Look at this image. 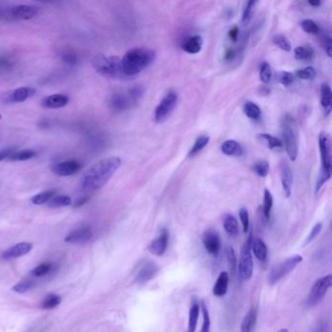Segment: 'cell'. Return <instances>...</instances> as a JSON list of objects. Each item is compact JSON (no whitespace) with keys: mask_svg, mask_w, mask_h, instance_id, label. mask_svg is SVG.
<instances>
[{"mask_svg":"<svg viewBox=\"0 0 332 332\" xmlns=\"http://www.w3.org/2000/svg\"><path fill=\"white\" fill-rule=\"evenodd\" d=\"M280 176L286 197H290L293 185V174L288 162L285 159L280 162Z\"/></svg>","mask_w":332,"mask_h":332,"instance_id":"cell-12","label":"cell"},{"mask_svg":"<svg viewBox=\"0 0 332 332\" xmlns=\"http://www.w3.org/2000/svg\"><path fill=\"white\" fill-rule=\"evenodd\" d=\"M301 27L306 33H309V34L316 35V34H319L320 31H321L318 23L311 19H306V20L302 21L301 22Z\"/></svg>","mask_w":332,"mask_h":332,"instance_id":"cell-39","label":"cell"},{"mask_svg":"<svg viewBox=\"0 0 332 332\" xmlns=\"http://www.w3.org/2000/svg\"><path fill=\"white\" fill-rule=\"evenodd\" d=\"M251 242H252V235L250 234L247 240L244 242L243 245L242 246L239 263H238L239 277L243 282L250 280V278L252 277V273H253Z\"/></svg>","mask_w":332,"mask_h":332,"instance_id":"cell-7","label":"cell"},{"mask_svg":"<svg viewBox=\"0 0 332 332\" xmlns=\"http://www.w3.org/2000/svg\"><path fill=\"white\" fill-rule=\"evenodd\" d=\"M93 237V232L89 226H81L70 231L65 238V241L69 243L81 244L89 242Z\"/></svg>","mask_w":332,"mask_h":332,"instance_id":"cell-15","label":"cell"},{"mask_svg":"<svg viewBox=\"0 0 332 332\" xmlns=\"http://www.w3.org/2000/svg\"><path fill=\"white\" fill-rule=\"evenodd\" d=\"M332 287V275H328L319 279L313 285L310 290V293L306 299V306L311 308L321 303Z\"/></svg>","mask_w":332,"mask_h":332,"instance_id":"cell-8","label":"cell"},{"mask_svg":"<svg viewBox=\"0 0 332 332\" xmlns=\"http://www.w3.org/2000/svg\"><path fill=\"white\" fill-rule=\"evenodd\" d=\"M56 194H57V190H54V189L41 192L31 198V203L37 206L47 204L54 196H56Z\"/></svg>","mask_w":332,"mask_h":332,"instance_id":"cell-31","label":"cell"},{"mask_svg":"<svg viewBox=\"0 0 332 332\" xmlns=\"http://www.w3.org/2000/svg\"><path fill=\"white\" fill-rule=\"evenodd\" d=\"M202 314H203V326L201 332H211V318L208 308L205 306V304H202Z\"/></svg>","mask_w":332,"mask_h":332,"instance_id":"cell-48","label":"cell"},{"mask_svg":"<svg viewBox=\"0 0 332 332\" xmlns=\"http://www.w3.org/2000/svg\"><path fill=\"white\" fill-rule=\"evenodd\" d=\"M203 243L209 254L217 257L221 249V240L220 234L215 230H208L203 236Z\"/></svg>","mask_w":332,"mask_h":332,"instance_id":"cell-11","label":"cell"},{"mask_svg":"<svg viewBox=\"0 0 332 332\" xmlns=\"http://www.w3.org/2000/svg\"><path fill=\"white\" fill-rule=\"evenodd\" d=\"M273 43L279 47L281 50L289 52L291 51V43L288 40V38L283 34H276L273 37Z\"/></svg>","mask_w":332,"mask_h":332,"instance_id":"cell-38","label":"cell"},{"mask_svg":"<svg viewBox=\"0 0 332 332\" xmlns=\"http://www.w3.org/2000/svg\"><path fill=\"white\" fill-rule=\"evenodd\" d=\"M243 112L246 115V117H248L249 119H258L261 115V111L260 108L251 102H246L243 105Z\"/></svg>","mask_w":332,"mask_h":332,"instance_id":"cell-37","label":"cell"},{"mask_svg":"<svg viewBox=\"0 0 332 332\" xmlns=\"http://www.w3.org/2000/svg\"><path fill=\"white\" fill-rule=\"evenodd\" d=\"M236 57V51L234 48H228L223 56V59L225 62H232L234 58Z\"/></svg>","mask_w":332,"mask_h":332,"instance_id":"cell-56","label":"cell"},{"mask_svg":"<svg viewBox=\"0 0 332 332\" xmlns=\"http://www.w3.org/2000/svg\"><path fill=\"white\" fill-rule=\"evenodd\" d=\"M82 169V164L76 160H67L55 163L52 172L59 177H69L77 174Z\"/></svg>","mask_w":332,"mask_h":332,"instance_id":"cell-10","label":"cell"},{"mask_svg":"<svg viewBox=\"0 0 332 332\" xmlns=\"http://www.w3.org/2000/svg\"><path fill=\"white\" fill-rule=\"evenodd\" d=\"M251 252L261 262H265L268 256V248L266 243L259 238H252Z\"/></svg>","mask_w":332,"mask_h":332,"instance_id":"cell-22","label":"cell"},{"mask_svg":"<svg viewBox=\"0 0 332 332\" xmlns=\"http://www.w3.org/2000/svg\"><path fill=\"white\" fill-rule=\"evenodd\" d=\"M89 200H90V196H89V195L82 197L81 199H79V200L76 201V203L74 204V208H80V207L84 206L86 203H88Z\"/></svg>","mask_w":332,"mask_h":332,"instance_id":"cell-58","label":"cell"},{"mask_svg":"<svg viewBox=\"0 0 332 332\" xmlns=\"http://www.w3.org/2000/svg\"><path fill=\"white\" fill-rule=\"evenodd\" d=\"M296 76L302 80H312L316 76V70L312 66H307L297 70Z\"/></svg>","mask_w":332,"mask_h":332,"instance_id":"cell-45","label":"cell"},{"mask_svg":"<svg viewBox=\"0 0 332 332\" xmlns=\"http://www.w3.org/2000/svg\"><path fill=\"white\" fill-rule=\"evenodd\" d=\"M71 205V199L70 197L66 195H58L54 196L48 203L47 207L52 208V209H58V208H63V207H67Z\"/></svg>","mask_w":332,"mask_h":332,"instance_id":"cell-32","label":"cell"},{"mask_svg":"<svg viewBox=\"0 0 332 332\" xmlns=\"http://www.w3.org/2000/svg\"><path fill=\"white\" fill-rule=\"evenodd\" d=\"M0 119H1V114H0Z\"/></svg>","mask_w":332,"mask_h":332,"instance_id":"cell-61","label":"cell"},{"mask_svg":"<svg viewBox=\"0 0 332 332\" xmlns=\"http://www.w3.org/2000/svg\"><path fill=\"white\" fill-rule=\"evenodd\" d=\"M259 77L261 82L267 84L270 82L272 78V68L271 66L267 62H263L260 66L259 69Z\"/></svg>","mask_w":332,"mask_h":332,"instance_id":"cell-40","label":"cell"},{"mask_svg":"<svg viewBox=\"0 0 332 332\" xmlns=\"http://www.w3.org/2000/svg\"><path fill=\"white\" fill-rule=\"evenodd\" d=\"M253 172L260 177H266L270 171V166L267 161H259L253 165Z\"/></svg>","mask_w":332,"mask_h":332,"instance_id":"cell-41","label":"cell"},{"mask_svg":"<svg viewBox=\"0 0 332 332\" xmlns=\"http://www.w3.org/2000/svg\"><path fill=\"white\" fill-rule=\"evenodd\" d=\"M274 205V199L271 192L268 189L264 190V199H263V216L266 221H268L271 217V212Z\"/></svg>","mask_w":332,"mask_h":332,"instance_id":"cell-34","label":"cell"},{"mask_svg":"<svg viewBox=\"0 0 332 332\" xmlns=\"http://www.w3.org/2000/svg\"><path fill=\"white\" fill-rule=\"evenodd\" d=\"M143 94H144V89L141 86H134L128 91V95L132 103L133 104V106L142 98Z\"/></svg>","mask_w":332,"mask_h":332,"instance_id":"cell-44","label":"cell"},{"mask_svg":"<svg viewBox=\"0 0 332 332\" xmlns=\"http://www.w3.org/2000/svg\"><path fill=\"white\" fill-rule=\"evenodd\" d=\"M156 53L150 49L133 48L129 50L121 59L125 75L132 79L149 66L155 60Z\"/></svg>","mask_w":332,"mask_h":332,"instance_id":"cell-2","label":"cell"},{"mask_svg":"<svg viewBox=\"0 0 332 332\" xmlns=\"http://www.w3.org/2000/svg\"><path fill=\"white\" fill-rule=\"evenodd\" d=\"M31 249H32V243H26V242L19 243L9 247L5 251H3V253L1 254V258L3 260H11V259L19 258V257H22L27 254Z\"/></svg>","mask_w":332,"mask_h":332,"instance_id":"cell-16","label":"cell"},{"mask_svg":"<svg viewBox=\"0 0 332 332\" xmlns=\"http://www.w3.org/2000/svg\"><path fill=\"white\" fill-rule=\"evenodd\" d=\"M226 255H227L228 261L230 262L231 266L234 267L236 265V263H237V259H236V254H235L234 248L232 246H227V248H226Z\"/></svg>","mask_w":332,"mask_h":332,"instance_id":"cell-54","label":"cell"},{"mask_svg":"<svg viewBox=\"0 0 332 332\" xmlns=\"http://www.w3.org/2000/svg\"><path fill=\"white\" fill-rule=\"evenodd\" d=\"M322 228H323V224H322L321 222L317 223V224L313 227V229L311 230V232H310V234L308 235V237L306 238V241H305L304 244L307 245L308 243H312V242L319 236V234H320L321 231H322Z\"/></svg>","mask_w":332,"mask_h":332,"instance_id":"cell-51","label":"cell"},{"mask_svg":"<svg viewBox=\"0 0 332 332\" xmlns=\"http://www.w3.org/2000/svg\"><path fill=\"white\" fill-rule=\"evenodd\" d=\"M256 320H257V311L253 307L244 316V318H243V320L241 324L240 332H253V330L255 328V324H256Z\"/></svg>","mask_w":332,"mask_h":332,"instance_id":"cell-25","label":"cell"},{"mask_svg":"<svg viewBox=\"0 0 332 332\" xmlns=\"http://www.w3.org/2000/svg\"><path fill=\"white\" fill-rule=\"evenodd\" d=\"M322 43H323L324 49L326 50L328 56H329V57H332V36L329 35V34H324V35L322 36Z\"/></svg>","mask_w":332,"mask_h":332,"instance_id":"cell-52","label":"cell"},{"mask_svg":"<svg viewBox=\"0 0 332 332\" xmlns=\"http://www.w3.org/2000/svg\"><path fill=\"white\" fill-rule=\"evenodd\" d=\"M92 66L95 70L104 77L115 80H129L122 67V61L117 56L98 54L92 58Z\"/></svg>","mask_w":332,"mask_h":332,"instance_id":"cell-3","label":"cell"},{"mask_svg":"<svg viewBox=\"0 0 332 332\" xmlns=\"http://www.w3.org/2000/svg\"><path fill=\"white\" fill-rule=\"evenodd\" d=\"M169 232L163 229L161 233L148 244V250L155 256H163L169 244Z\"/></svg>","mask_w":332,"mask_h":332,"instance_id":"cell-14","label":"cell"},{"mask_svg":"<svg viewBox=\"0 0 332 332\" xmlns=\"http://www.w3.org/2000/svg\"><path fill=\"white\" fill-rule=\"evenodd\" d=\"M53 267L51 263H42L38 266H36L32 271H31V275L37 278L40 277H44L46 275H48L51 271H52Z\"/></svg>","mask_w":332,"mask_h":332,"instance_id":"cell-42","label":"cell"},{"mask_svg":"<svg viewBox=\"0 0 332 332\" xmlns=\"http://www.w3.org/2000/svg\"><path fill=\"white\" fill-rule=\"evenodd\" d=\"M34 94H35L34 89L29 87H22L10 93L7 101L10 103H23L30 97H32Z\"/></svg>","mask_w":332,"mask_h":332,"instance_id":"cell-21","label":"cell"},{"mask_svg":"<svg viewBox=\"0 0 332 332\" xmlns=\"http://www.w3.org/2000/svg\"><path fill=\"white\" fill-rule=\"evenodd\" d=\"M14 65V62L7 57H0V70L10 69Z\"/></svg>","mask_w":332,"mask_h":332,"instance_id":"cell-53","label":"cell"},{"mask_svg":"<svg viewBox=\"0 0 332 332\" xmlns=\"http://www.w3.org/2000/svg\"><path fill=\"white\" fill-rule=\"evenodd\" d=\"M314 56L315 51L310 45H301L294 49V57L298 61H310Z\"/></svg>","mask_w":332,"mask_h":332,"instance_id":"cell-28","label":"cell"},{"mask_svg":"<svg viewBox=\"0 0 332 332\" xmlns=\"http://www.w3.org/2000/svg\"><path fill=\"white\" fill-rule=\"evenodd\" d=\"M15 151V148H4L0 150V162L4 159H7L13 152Z\"/></svg>","mask_w":332,"mask_h":332,"instance_id":"cell-57","label":"cell"},{"mask_svg":"<svg viewBox=\"0 0 332 332\" xmlns=\"http://www.w3.org/2000/svg\"><path fill=\"white\" fill-rule=\"evenodd\" d=\"M69 102V99L66 95L56 94L52 96H48L44 98L41 102V106L45 109H51V110H57L62 109L66 107Z\"/></svg>","mask_w":332,"mask_h":332,"instance_id":"cell-18","label":"cell"},{"mask_svg":"<svg viewBox=\"0 0 332 332\" xmlns=\"http://www.w3.org/2000/svg\"><path fill=\"white\" fill-rule=\"evenodd\" d=\"M282 133L287 153L291 161H295L298 155V127L292 115L287 114L283 117Z\"/></svg>","mask_w":332,"mask_h":332,"instance_id":"cell-5","label":"cell"},{"mask_svg":"<svg viewBox=\"0 0 332 332\" xmlns=\"http://www.w3.org/2000/svg\"><path fill=\"white\" fill-rule=\"evenodd\" d=\"M61 60L64 64L69 66H74L78 64V58L77 56L72 53V52H65L61 55Z\"/></svg>","mask_w":332,"mask_h":332,"instance_id":"cell-47","label":"cell"},{"mask_svg":"<svg viewBox=\"0 0 332 332\" xmlns=\"http://www.w3.org/2000/svg\"><path fill=\"white\" fill-rule=\"evenodd\" d=\"M229 280H230V277H229V274L226 271H223L220 274L217 282L215 283L214 288H213V292H214L215 296L222 297L226 294V292L228 290Z\"/></svg>","mask_w":332,"mask_h":332,"instance_id":"cell-23","label":"cell"},{"mask_svg":"<svg viewBox=\"0 0 332 332\" xmlns=\"http://www.w3.org/2000/svg\"><path fill=\"white\" fill-rule=\"evenodd\" d=\"M37 155V152L33 149H23V150H15L8 158L7 160L11 162H17V161H27L32 158H34Z\"/></svg>","mask_w":332,"mask_h":332,"instance_id":"cell-29","label":"cell"},{"mask_svg":"<svg viewBox=\"0 0 332 332\" xmlns=\"http://www.w3.org/2000/svg\"><path fill=\"white\" fill-rule=\"evenodd\" d=\"M108 104H109L110 109L115 112L127 111L133 106V104L132 103L128 95V92L127 93H123V92L113 93L110 97Z\"/></svg>","mask_w":332,"mask_h":332,"instance_id":"cell-13","label":"cell"},{"mask_svg":"<svg viewBox=\"0 0 332 332\" xmlns=\"http://www.w3.org/2000/svg\"><path fill=\"white\" fill-rule=\"evenodd\" d=\"M239 216H240V220H241L242 225H243V230L244 233H246L249 229V215H248L247 209L242 208L240 210Z\"/></svg>","mask_w":332,"mask_h":332,"instance_id":"cell-50","label":"cell"},{"mask_svg":"<svg viewBox=\"0 0 332 332\" xmlns=\"http://www.w3.org/2000/svg\"><path fill=\"white\" fill-rule=\"evenodd\" d=\"M308 4L311 5V6H313V7H319V6H321L322 2L319 1V0H318V1H309Z\"/></svg>","mask_w":332,"mask_h":332,"instance_id":"cell-59","label":"cell"},{"mask_svg":"<svg viewBox=\"0 0 332 332\" xmlns=\"http://www.w3.org/2000/svg\"><path fill=\"white\" fill-rule=\"evenodd\" d=\"M33 287V284L30 282V281H22L18 284H16L14 287H13V290L15 292H18V293H24L26 291H28L31 288Z\"/></svg>","mask_w":332,"mask_h":332,"instance_id":"cell-49","label":"cell"},{"mask_svg":"<svg viewBox=\"0 0 332 332\" xmlns=\"http://www.w3.org/2000/svg\"><path fill=\"white\" fill-rule=\"evenodd\" d=\"M319 146L321 153L322 169L321 175L316 184V194L320 192L322 187L330 180L332 177V145L330 134L326 132H322L319 136Z\"/></svg>","mask_w":332,"mask_h":332,"instance_id":"cell-4","label":"cell"},{"mask_svg":"<svg viewBox=\"0 0 332 332\" xmlns=\"http://www.w3.org/2000/svg\"><path fill=\"white\" fill-rule=\"evenodd\" d=\"M228 37L233 42H237L239 37V27L237 25H234L233 27L230 28V30L228 31Z\"/></svg>","mask_w":332,"mask_h":332,"instance_id":"cell-55","label":"cell"},{"mask_svg":"<svg viewBox=\"0 0 332 332\" xmlns=\"http://www.w3.org/2000/svg\"><path fill=\"white\" fill-rule=\"evenodd\" d=\"M288 332V329H282V330H280L279 332Z\"/></svg>","mask_w":332,"mask_h":332,"instance_id":"cell-60","label":"cell"},{"mask_svg":"<svg viewBox=\"0 0 332 332\" xmlns=\"http://www.w3.org/2000/svg\"><path fill=\"white\" fill-rule=\"evenodd\" d=\"M258 138L262 142H264L267 145V147L270 148V149L281 148L283 146V142L279 138H277V137H275L271 134H268V133H260V134H258Z\"/></svg>","mask_w":332,"mask_h":332,"instance_id":"cell-36","label":"cell"},{"mask_svg":"<svg viewBox=\"0 0 332 332\" xmlns=\"http://www.w3.org/2000/svg\"><path fill=\"white\" fill-rule=\"evenodd\" d=\"M158 271H159V267L155 263L147 262L138 271L137 275L135 276L134 283L138 285H144L148 283L150 280H152L156 276Z\"/></svg>","mask_w":332,"mask_h":332,"instance_id":"cell-17","label":"cell"},{"mask_svg":"<svg viewBox=\"0 0 332 332\" xmlns=\"http://www.w3.org/2000/svg\"><path fill=\"white\" fill-rule=\"evenodd\" d=\"M256 4V1H247L244 5L243 11V16H242V22L243 24L247 23L251 18L252 10Z\"/></svg>","mask_w":332,"mask_h":332,"instance_id":"cell-46","label":"cell"},{"mask_svg":"<svg viewBox=\"0 0 332 332\" xmlns=\"http://www.w3.org/2000/svg\"><path fill=\"white\" fill-rule=\"evenodd\" d=\"M178 102V95L176 91H169L157 106L154 112V121L156 123L165 122L175 111Z\"/></svg>","mask_w":332,"mask_h":332,"instance_id":"cell-9","label":"cell"},{"mask_svg":"<svg viewBox=\"0 0 332 332\" xmlns=\"http://www.w3.org/2000/svg\"><path fill=\"white\" fill-rule=\"evenodd\" d=\"M223 227L225 232L233 238H236L239 235V223L237 219L233 215H226L223 219Z\"/></svg>","mask_w":332,"mask_h":332,"instance_id":"cell-27","label":"cell"},{"mask_svg":"<svg viewBox=\"0 0 332 332\" xmlns=\"http://www.w3.org/2000/svg\"><path fill=\"white\" fill-rule=\"evenodd\" d=\"M200 305L198 303H193L189 310L188 318V330L187 332H195L197 329V324L200 316Z\"/></svg>","mask_w":332,"mask_h":332,"instance_id":"cell-30","label":"cell"},{"mask_svg":"<svg viewBox=\"0 0 332 332\" xmlns=\"http://www.w3.org/2000/svg\"><path fill=\"white\" fill-rule=\"evenodd\" d=\"M37 8L30 5H17L11 10L12 15L20 20L32 19L37 14Z\"/></svg>","mask_w":332,"mask_h":332,"instance_id":"cell-20","label":"cell"},{"mask_svg":"<svg viewBox=\"0 0 332 332\" xmlns=\"http://www.w3.org/2000/svg\"><path fill=\"white\" fill-rule=\"evenodd\" d=\"M294 80H295V76L291 72L281 71L277 75V81L284 86L291 85L294 82Z\"/></svg>","mask_w":332,"mask_h":332,"instance_id":"cell-43","label":"cell"},{"mask_svg":"<svg viewBox=\"0 0 332 332\" xmlns=\"http://www.w3.org/2000/svg\"><path fill=\"white\" fill-rule=\"evenodd\" d=\"M221 151L226 156H241L243 154L242 145L234 139H228L221 145Z\"/></svg>","mask_w":332,"mask_h":332,"instance_id":"cell-26","label":"cell"},{"mask_svg":"<svg viewBox=\"0 0 332 332\" xmlns=\"http://www.w3.org/2000/svg\"><path fill=\"white\" fill-rule=\"evenodd\" d=\"M121 164L122 161L119 157H110L93 165L82 177V190L90 193L104 187L120 168Z\"/></svg>","mask_w":332,"mask_h":332,"instance_id":"cell-1","label":"cell"},{"mask_svg":"<svg viewBox=\"0 0 332 332\" xmlns=\"http://www.w3.org/2000/svg\"><path fill=\"white\" fill-rule=\"evenodd\" d=\"M203 47V38L200 35H191L186 37L181 45V48L184 52L195 55L198 54Z\"/></svg>","mask_w":332,"mask_h":332,"instance_id":"cell-19","label":"cell"},{"mask_svg":"<svg viewBox=\"0 0 332 332\" xmlns=\"http://www.w3.org/2000/svg\"><path fill=\"white\" fill-rule=\"evenodd\" d=\"M321 104L325 114L329 116L332 110V92L328 83H324L321 87Z\"/></svg>","mask_w":332,"mask_h":332,"instance_id":"cell-24","label":"cell"},{"mask_svg":"<svg viewBox=\"0 0 332 332\" xmlns=\"http://www.w3.org/2000/svg\"><path fill=\"white\" fill-rule=\"evenodd\" d=\"M303 260V257L299 254L292 255L281 263L272 268L267 277V282L270 286H274L291 273Z\"/></svg>","mask_w":332,"mask_h":332,"instance_id":"cell-6","label":"cell"},{"mask_svg":"<svg viewBox=\"0 0 332 332\" xmlns=\"http://www.w3.org/2000/svg\"><path fill=\"white\" fill-rule=\"evenodd\" d=\"M61 297L57 294H48L41 302V308L44 310H53L61 304Z\"/></svg>","mask_w":332,"mask_h":332,"instance_id":"cell-35","label":"cell"},{"mask_svg":"<svg viewBox=\"0 0 332 332\" xmlns=\"http://www.w3.org/2000/svg\"><path fill=\"white\" fill-rule=\"evenodd\" d=\"M209 142H210V136L209 135H205L204 134V135L199 136L196 139L194 145L191 147V149H190V151L188 153V156L189 157H194L195 155L200 153L208 145Z\"/></svg>","mask_w":332,"mask_h":332,"instance_id":"cell-33","label":"cell"}]
</instances>
